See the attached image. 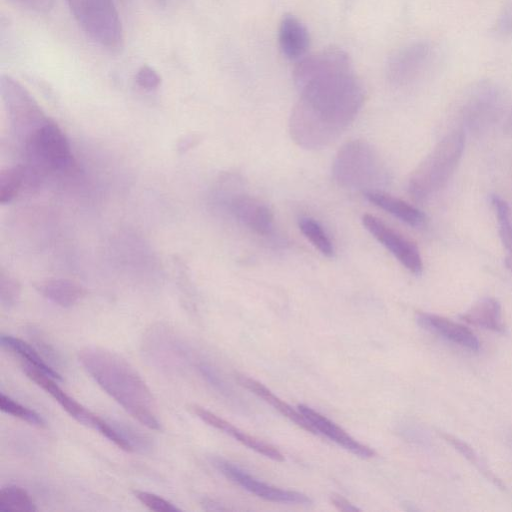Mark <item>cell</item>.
I'll return each mask as SVG.
<instances>
[{"label": "cell", "mask_w": 512, "mask_h": 512, "mask_svg": "<svg viewBox=\"0 0 512 512\" xmlns=\"http://www.w3.org/2000/svg\"><path fill=\"white\" fill-rule=\"evenodd\" d=\"M293 80L300 97L290 114V136L304 149H322L356 118L365 98L363 85L349 55L336 47L297 61Z\"/></svg>", "instance_id": "cell-1"}, {"label": "cell", "mask_w": 512, "mask_h": 512, "mask_svg": "<svg viewBox=\"0 0 512 512\" xmlns=\"http://www.w3.org/2000/svg\"><path fill=\"white\" fill-rule=\"evenodd\" d=\"M78 360L91 378L134 419L160 430L152 392L136 369L121 355L106 348L81 349Z\"/></svg>", "instance_id": "cell-2"}, {"label": "cell", "mask_w": 512, "mask_h": 512, "mask_svg": "<svg viewBox=\"0 0 512 512\" xmlns=\"http://www.w3.org/2000/svg\"><path fill=\"white\" fill-rule=\"evenodd\" d=\"M464 146L463 129L447 133L412 172L408 181L410 195L421 201L440 190L458 166Z\"/></svg>", "instance_id": "cell-3"}, {"label": "cell", "mask_w": 512, "mask_h": 512, "mask_svg": "<svg viewBox=\"0 0 512 512\" xmlns=\"http://www.w3.org/2000/svg\"><path fill=\"white\" fill-rule=\"evenodd\" d=\"M332 176L339 186L362 192L381 190L388 180L383 160L363 140L349 141L339 149L333 161Z\"/></svg>", "instance_id": "cell-4"}, {"label": "cell", "mask_w": 512, "mask_h": 512, "mask_svg": "<svg viewBox=\"0 0 512 512\" xmlns=\"http://www.w3.org/2000/svg\"><path fill=\"white\" fill-rule=\"evenodd\" d=\"M73 17L95 43L109 51L123 46L124 35L113 0H65Z\"/></svg>", "instance_id": "cell-5"}, {"label": "cell", "mask_w": 512, "mask_h": 512, "mask_svg": "<svg viewBox=\"0 0 512 512\" xmlns=\"http://www.w3.org/2000/svg\"><path fill=\"white\" fill-rule=\"evenodd\" d=\"M24 148L32 172L66 171L74 163L67 138L50 119L24 139Z\"/></svg>", "instance_id": "cell-6"}, {"label": "cell", "mask_w": 512, "mask_h": 512, "mask_svg": "<svg viewBox=\"0 0 512 512\" xmlns=\"http://www.w3.org/2000/svg\"><path fill=\"white\" fill-rule=\"evenodd\" d=\"M0 90L10 122L24 139L49 119L31 94L9 75H2Z\"/></svg>", "instance_id": "cell-7"}, {"label": "cell", "mask_w": 512, "mask_h": 512, "mask_svg": "<svg viewBox=\"0 0 512 512\" xmlns=\"http://www.w3.org/2000/svg\"><path fill=\"white\" fill-rule=\"evenodd\" d=\"M434 48L428 40H415L397 49L386 64V77L394 85L417 78L431 63Z\"/></svg>", "instance_id": "cell-8"}, {"label": "cell", "mask_w": 512, "mask_h": 512, "mask_svg": "<svg viewBox=\"0 0 512 512\" xmlns=\"http://www.w3.org/2000/svg\"><path fill=\"white\" fill-rule=\"evenodd\" d=\"M213 465L230 481L248 492L271 502L309 505L312 500L305 494L285 490L262 482L239 466L222 458H213Z\"/></svg>", "instance_id": "cell-9"}, {"label": "cell", "mask_w": 512, "mask_h": 512, "mask_svg": "<svg viewBox=\"0 0 512 512\" xmlns=\"http://www.w3.org/2000/svg\"><path fill=\"white\" fill-rule=\"evenodd\" d=\"M366 230L411 273L421 274L423 262L418 247L379 218L365 214L362 217Z\"/></svg>", "instance_id": "cell-10"}, {"label": "cell", "mask_w": 512, "mask_h": 512, "mask_svg": "<svg viewBox=\"0 0 512 512\" xmlns=\"http://www.w3.org/2000/svg\"><path fill=\"white\" fill-rule=\"evenodd\" d=\"M21 368L31 381L48 393L72 418L98 432L101 431L105 419L92 413L68 395L58 386L55 379L25 363H21Z\"/></svg>", "instance_id": "cell-11"}, {"label": "cell", "mask_w": 512, "mask_h": 512, "mask_svg": "<svg viewBox=\"0 0 512 512\" xmlns=\"http://www.w3.org/2000/svg\"><path fill=\"white\" fill-rule=\"evenodd\" d=\"M231 214L245 227L259 235H269L273 230V214L261 200L247 194H235L228 203Z\"/></svg>", "instance_id": "cell-12"}, {"label": "cell", "mask_w": 512, "mask_h": 512, "mask_svg": "<svg viewBox=\"0 0 512 512\" xmlns=\"http://www.w3.org/2000/svg\"><path fill=\"white\" fill-rule=\"evenodd\" d=\"M297 408L312 425L317 435L325 436L358 457L371 458L375 456L376 453L372 448L358 442L324 415L304 404H299Z\"/></svg>", "instance_id": "cell-13"}, {"label": "cell", "mask_w": 512, "mask_h": 512, "mask_svg": "<svg viewBox=\"0 0 512 512\" xmlns=\"http://www.w3.org/2000/svg\"><path fill=\"white\" fill-rule=\"evenodd\" d=\"M416 321L423 329L462 348L470 351H478L480 348L478 338L462 324L439 315L424 312L417 314Z\"/></svg>", "instance_id": "cell-14"}, {"label": "cell", "mask_w": 512, "mask_h": 512, "mask_svg": "<svg viewBox=\"0 0 512 512\" xmlns=\"http://www.w3.org/2000/svg\"><path fill=\"white\" fill-rule=\"evenodd\" d=\"M191 408L193 413L203 422L229 435L247 448L275 461L284 460L282 453L274 446L243 432L227 420L201 406L193 405Z\"/></svg>", "instance_id": "cell-15"}, {"label": "cell", "mask_w": 512, "mask_h": 512, "mask_svg": "<svg viewBox=\"0 0 512 512\" xmlns=\"http://www.w3.org/2000/svg\"><path fill=\"white\" fill-rule=\"evenodd\" d=\"M278 42L282 54L290 60L303 58L310 45L306 26L296 16L285 14L278 29Z\"/></svg>", "instance_id": "cell-16"}, {"label": "cell", "mask_w": 512, "mask_h": 512, "mask_svg": "<svg viewBox=\"0 0 512 512\" xmlns=\"http://www.w3.org/2000/svg\"><path fill=\"white\" fill-rule=\"evenodd\" d=\"M238 383L245 389L252 392L257 397L264 400L266 403L271 405L284 417L295 423L300 428L307 432L317 435L312 425L307 421L303 414L298 410L294 409L288 403L276 396L271 390L265 387L262 383L255 379L249 378L244 375H237Z\"/></svg>", "instance_id": "cell-17"}, {"label": "cell", "mask_w": 512, "mask_h": 512, "mask_svg": "<svg viewBox=\"0 0 512 512\" xmlns=\"http://www.w3.org/2000/svg\"><path fill=\"white\" fill-rule=\"evenodd\" d=\"M363 195L375 206L385 210L410 226H420L425 221V215L418 208L382 190L366 191L363 192Z\"/></svg>", "instance_id": "cell-18"}, {"label": "cell", "mask_w": 512, "mask_h": 512, "mask_svg": "<svg viewBox=\"0 0 512 512\" xmlns=\"http://www.w3.org/2000/svg\"><path fill=\"white\" fill-rule=\"evenodd\" d=\"M460 318L471 325L502 333L505 326L502 321L501 306L495 298L486 297L464 312Z\"/></svg>", "instance_id": "cell-19"}, {"label": "cell", "mask_w": 512, "mask_h": 512, "mask_svg": "<svg viewBox=\"0 0 512 512\" xmlns=\"http://www.w3.org/2000/svg\"><path fill=\"white\" fill-rule=\"evenodd\" d=\"M37 291L54 304L68 308L75 305L85 295L78 283L68 279H49L36 286Z\"/></svg>", "instance_id": "cell-20"}, {"label": "cell", "mask_w": 512, "mask_h": 512, "mask_svg": "<svg viewBox=\"0 0 512 512\" xmlns=\"http://www.w3.org/2000/svg\"><path fill=\"white\" fill-rule=\"evenodd\" d=\"M2 347L19 357L22 363L28 364L55 380H62L58 371L32 345L11 335L2 334L0 337Z\"/></svg>", "instance_id": "cell-21"}, {"label": "cell", "mask_w": 512, "mask_h": 512, "mask_svg": "<svg viewBox=\"0 0 512 512\" xmlns=\"http://www.w3.org/2000/svg\"><path fill=\"white\" fill-rule=\"evenodd\" d=\"M441 437L472 464L487 480L500 489H505L503 482L493 473L486 462L465 441L449 434L441 433Z\"/></svg>", "instance_id": "cell-22"}, {"label": "cell", "mask_w": 512, "mask_h": 512, "mask_svg": "<svg viewBox=\"0 0 512 512\" xmlns=\"http://www.w3.org/2000/svg\"><path fill=\"white\" fill-rule=\"evenodd\" d=\"M491 203L494 207L498 232L502 244L504 245L507 255L505 257V265L512 272V219L511 210L505 200L497 195L491 196Z\"/></svg>", "instance_id": "cell-23"}, {"label": "cell", "mask_w": 512, "mask_h": 512, "mask_svg": "<svg viewBox=\"0 0 512 512\" xmlns=\"http://www.w3.org/2000/svg\"><path fill=\"white\" fill-rule=\"evenodd\" d=\"M36 510L34 500L22 487L8 485L0 490V511L34 512Z\"/></svg>", "instance_id": "cell-24"}, {"label": "cell", "mask_w": 512, "mask_h": 512, "mask_svg": "<svg viewBox=\"0 0 512 512\" xmlns=\"http://www.w3.org/2000/svg\"><path fill=\"white\" fill-rule=\"evenodd\" d=\"M29 169L24 165H16L1 172L0 175V203H10L19 190L24 181L29 176Z\"/></svg>", "instance_id": "cell-25"}, {"label": "cell", "mask_w": 512, "mask_h": 512, "mask_svg": "<svg viewBox=\"0 0 512 512\" xmlns=\"http://www.w3.org/2000/svg\"><path fill=\"white\" fill-rule=\"evenodd\" d=\"M299 228L311 244L324 256L330 258L334 255V247L329 236L316 220L302 217L299 220Z\"/></svg>", "instance_id": "cell-26"}, {"label": "cell", "mask_w": 512, "mask_h": 512, "mask_svg": "<svg viewBox=\"0 0 512 512\" xmlns=\"http://www.w3.org/2000/svg\"><path fill=\"white\" fill-rule=\"evenodd\" d=\"M0 409L2 412L10 414L31 425L37 427L45 426V421L40 414L26 406H23L10 396L5 395L3 392L0 393Z\"/></svg>", "instance_id": "cell-27"}, {"label": "cell", "mask_w": 512, "mask_h": 512, "mask_svg": "<svg viewBox=\"0 0 512 512\" xmlns=\"http://www.w3.org/2000/svg\"><path fill=\"white\" fill-rule=\"evenodd\" d=\"M134 496L148 509L156 512H176L181 511L176 505L172 502L164 499L161 496H158L154 493L143 491V490H134Z\"/></svg>", "instance_id": "cell-28"}, {"label": "cell", "mask_w": 512, "mask_h": 512, "mask_svg": "<svg viewBox=\"0 0 512 512\" xmlns=\"http://www.w3.org/2000/svg\"><path fill=\"white\" fill-rule=\"evenodd\" d=\"M20 285L17 280L9 275L1 273L0 301L4 308L10 309L16 305L20 297Z\"/></svg>", "instance_id": "cell-29"}, {"label": "cell", "mask_w": 512, "mask_h": 512, "mask_svg": "<svg viewBox=\"0 0 512 512\" xmlns=\"http://www.w3.org/2000/svg\"><path fill=\"white\" fill-rule=\"evenodd\" d=\"M28 336L31 340H33L36 346L35 348L48 361L49 364H51L53 367L54 365L57 366L60 364L61 359L59 354L54 349L52 344H50L46 338L43 337V334L39 329L33 326L29 327Z\"/></svg>", "instance_id": "cell-30"}, {"label": "cell", "mask_w": 512, "mask_h": 512, "mask_svg": "<svg viewBox=\"0 0 512 512\" xmlns=\"http://www.w3.org/2000/svg\"><path fill=\"white\" fill-rule=\"evenodd\" d=\"M197 368L202 375V377L219 393L224 395L227 398L233 397V393L229 386L224 382V380L219 376L217 371L208 363L201 362L198 363Z\"/></svg>", "instance_id": "cell-31"}, {"label": "cell", "mask_w": 512, "mask_h": 512, "mask_svg": "<svg viewBox=\"0 0 512 512\" xmlns=\"http://www.w3.org/2000/svg\"><path fill=\"white\" fill-rule=\"evenodd\" d=\"M135 81L145 90H154L160 85L161 77L152 67L143 65L138 69Z\"/></svg>", "instance_id": "cell-32"}, {"label": "cell", "mask_w": 512, "mask_h": 512, "mask_svg": "<svg viewBox=\"0 0 512 512\" xmlns=\"http://www.w3.org/2000/svg\"><path fill=\"white\" fill-rule=\"evenodd\" d=\"M495 31L503 37H512V0H509L498 13Z\"/></svg>", "instance_id": "cell-33"}, {"label": "cell", "mask_w": 512, "mask_h": 512, "mask_svg": "<svg viewBox=\"0 0 512 512\" xmlns=\"http://www.w3.org/2000/svg\"><path fill=\"white\" fill-rule=\"evenodd\" d=\"M18 6L38 14H47L54 7V0H11Z\"/></svg>", "instance_id": "cell-34"}, {"label": "cell", "mask_w": 512, "mask_h": 512, "mask_svg": "<svg viewBox=\"0 0 512 512\" xmlns=\"http://www.w3.org/2000/svg\"><path fill=\"white\" fill-rule=\"evenodd\" d=\"M331 503L339 510L345 512H356L360 511V509L355 506L353 503L348 501L346 498L341 495L333 494L331 496Z\"/></svg>", "instance_id": "cell-35"}, {"label": "cell", "mask_w": 512, "mask_h": 512, "mask_svg": "<svg viewBox=\"0 0 512 512\" xmlns=\"http://www.w3.org/2000/svg\"><path fill=\"white\" fill-rule=\"evenodd\" d=\"M204 508L206 510H228L229 508L228 507H225L223 504L215 501V500H211V499H205L203 501V504Z\"/></svg>", "instance_id": "cell-36"}, {"label": "cell", "mask_w": 512, "mask_h": 512, "mask_svg": "<svg viewBox=\"0 0 512 512\" xmlns=\"http://www.w3.org/2000/svg\"><path fill=\"white\" fill-rule=\"evenodd\" d=\"M194 141H195V140H194V137H193V136H192V137H190V138H187V137H186V138H185V140H184V141H182V143H183V144H181V145L179 146V148H180V149H183V150L185 151V150H187V149L191 148V146H192V145H191V143H193Z\"/></svg>", "instance_id": "cell-37"}, {"label": "cell", "mask_w": 512, "mask_h": 512, "mask_svg": "<svg viewBox=\"0 0 512 512\" xmlns=\"http://www.w3.org/2000/svg\"><path fill=\"white\" fill-rule=\"evenodd\" d=\"M507 127L512 129V109L507 120Z\"/></svg>", "instance_id": "cell-38"}, {"label": "cell", "mask_w": 512, "mask_h": 512, "mask_svg": "<svg viewBox=\"0 0 512 512\" xmlns=\"http://www.w3.org/2000/svg\"><path fill=\"white\" fill-rule=\"evenodd\" d=\"M160 4H165L166 0H157Z\"/></svg>", "instance_id": "cell-39"}]
</instances>
